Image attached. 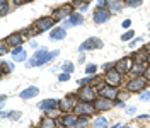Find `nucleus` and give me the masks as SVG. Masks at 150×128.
Segmentation results:
<instances>
[{
    "label": "nucleus",
    "mask_w": 150,
    "mask_h": 128,
    "mask_svg": "<svg viewBox=\"0 0 150 128\" xmlns=\"http://www.w3.org/2000/svg\"><path fill=\"white\" fill-rule=\"evenodd\" d=\"M77 97L80 101H85V102H94V101L99 97V91L94 87L92 84H89V85H80Z\"/></svg>",
    "instance_id": "f257e3e1"
},
{
    "label": "nucleus",
    "mask_w": 150,
    "mask_h": 128,
    "mask_svg": "<svg viewBox=\"0 0 150 128\" xmlns=\"http://www.w3.org/2000/svg\"><path fill=\"white\" fill-rule=\"evenodd\" d=\"M149 80L143 77V75H133L128 84H126V91L128 92H143L145 87H147Z\"/></svg>",
    "instance_id": "f03ea898"
},
{
    "label": "nucleus",
    "mask_w": 150,
    "mask_h": 128,
    "mask_svg": "<svg viewBox=\"0 0 150 128\" xmlns=\"http://www.w3.org/2000/svg\"><path fill=\"white\" fill-rule=\"evenodd\" d=\"M56 24V21L51 16H45V17H39L33 24V28H34V31H36L38 34H41V33H45V31H50V29H53Z\"/></svg>",
    "instance_id": "7ed1b4c3"
},
{
    "label": "nucleus",
    "mask_w": 150,
    "mask_h": 128,
    "mask_svg": "<svg viewBox=\"0 0 150 128\" xmlns=\"http://www.w3.org/2000/svg\"><path fill=\"white\" fill-rule=\"evenodd\" d=\"M74 12H75V10H74V5H72V4H65V5H62V7H58V9L53 10L51 17L55 19L56 22H58V21H63V19L70 17Z\"/></svg>",
    "instance_id": "20e7f679"
},
{
    "label": "nucleus",
    "mask_w": 150,
    "mask_h": 128,
    "mask_svg": "<svg viewBox=\"0 0 150 128\" xmlns=\"http://www.w3.org/2000/svg\"><path fill=\"white\" fill-rule=\"evenodd\" d=\"M74 113L77 116H92L94 113H96V106H94V102H85V101H79L77 102V106H75Z\"/></svg>",
    "instance_id": "39448f33"
},
{
    "label": "nucleus",
    "mask_w": 150,
    "mask_h": 128,
    "mask_svg": "<svg viewBox=\"0 0 150 128\" xmlns=\"http://www.w3.org/2000/svg\"><path fill=\"white\" fill-rule=\"evenodd\" d=\"M77 96H65L63 99H60V106L58 110L62 113H74L75 106H77Z\"/></svg>",
    "instance_id": "423d86ee"
},
{
    "label": "nucleus",
    "mask_w": 150,
    "mask_h": 128,
    "mask_svg": "<svg viewBox=\"0 0 150 128\" xmlns=\"http://www.w3.org/2000/svg\"><path fill=\"white\" fill-rule=\"evenodd\" d=\"M58 123L60 127H65V128H75L77 127V119L79 116L75 113H62V116H58Z\"/></svg>",
    "instance_id": "0eeeda50"
},
{
    "label": "nucleus",
    "mask_w": 150,
    "mask_h": 128,
    "mask_svg": "<svg viewBox=\"0 0 150 128\" xmlns=\"http://www.w3.org/2000/svg\"><path fill=\"white\" fill-rule=\"evenodd\" d=\"M104 80L108 85H112V87H118V85H121L123 82V75L116 68H112V70H108L106 75H104Z\"/></svg>",
    "instance_id": "6e6552de"
},
{
    "label": "nucleus",
    "mask_w": 150,
    "mask_h": 128,
    "mask_svg": "<svg viewBox=\"0 0 150 128\" xmlns=\"http://www.w3.org/2000/svg\"><path fill=\"white\" fill-rule=\"evenodd\" d=\"M133 63H135V62H133V58H131V56H125V58H121V60H118V62H116L114 68L121 73V75H126L128 72H131Z\"/></svg>",
    "instance_id": "1a4fd4ad"
},
{
    "label": "nucleus",
    "mask_w": 150,
    "mask_h": 128,
    "mask_svg": "<svg viewBox=\"0 0 150 128\" xmlns=\"http://www.w3.org/2000/svg\"><path fill=\"white\" fill-rule=\"evenodd\" d=\"M103 48V39L101 38H87L84 43L80 45V48H79V51H85V50H101Z\"/></svg>",
    "instance_id": "9d476101"
},
{
    "label": "nucleus",
    "mask_w": 150,
    "mask_h": 128,
    "mask_svg": "<svg viewBox=\"0 0 150 128\" xmlns=\"http://www.w3.org/2000/svg\"><path fill=\"white\" fill-rule=\"evenodd\" d=\"M109 19H111V9L109 7H104V9H96L92 21H94V24H104Z\"/></svg>",
    "instance_id": "9b49d317"
},
{
    "label": "nucleus",
    "mask_w": 150,
    "mask_h": 128,
    "mask_svg": "<svg viewBox=\"0 0 150 128\" xmlns=\"http://www.w3.org/2000/svg\"><path fill=\"white\" fill-rule=\"evenodd\" d=\"M26 39V36L19 31V33H12L9 36L5 38V41H7V45L10 46V50L12 48H17V46H22V41Z\"/></svg>",
    "instance_id": "f8f14e48"
},
{
    "label": "nucleus",
    "mask_w": 150,
    "mask_h": 128,
    "mask_svg": "<svg viewBox=\"0 0 150 128\" xmlns=\"http://www.w3.org/2000/svg\"><path fill=\"white\" fill-rule=\"evenodd\" d=\"M118 94H120V91H118L116 87H112V85H108V84L99 89V96H103L106 99H111V101L118 99Z\"/></svg>",
    "instance_id": "ddd939ff"
},
{
    "label": "nucleus",
    "mask_w": 150,
    "mask_h": 128,
    "mask_svg": "<svg viewBox=\"0 0 150 128\" xmlns=\"http://www.w3.org/2000/svg\"><path fill=\"white\" fill-rule=\"evenodd\" d=\"M94 106H96V111H108V110H111L112 106H114V101L111 99H106V97H103V96H99L97 99L94 101Z\"/></svg>",
    "instance_id": "4468645a"
},
{
    "label": "nucleus",
    "mask_w": 150,
    "mask_h": 128,
    "mask_svg": "<svg viewBox=\"0 0 150 128\" xmlns=\"http://www.w3.org/2000/svg\"><path fill=\"white\" fill-rule=\"evenodd\" d=\"M36 106L39 108V110H43V111L58 110V106H60V101H58V99H43V101H39Z\"/></svg>",
    "instance_id": "2eb2a0df"
},
{
    "label": "nucleus",
    "mask_w": 150,
    "mask_h": 128,
    "mask_svg": "<svg viewBox=\"0 0 150 128\" xmlns=\"http://www.w3.org/2000/svg\"><path fill=\"white\" fill-rule=\"evenodd\" d=\"M10 53H12V60H14V62H28V51L22 50V46L12 48Z\"/></svg>",
    "instance_id": "dca6fc26"
},
{
    "label": "nucleus",
    "mask_w": 150,
    "mask_h": 128,
    "mask_svg": "<svg viewBox=\"0 0 150 128\" xmlns=\"http://www.w3.org/2000/svg\"><path fill=\"white\" fill-rule=\"evenodd\" d=\"M65 38H67V29L63 28V26L53 28L51 33H50V39H51V41H62V39H65Z\"/></svg>",
    "instance_id": "f3484780"
},
{
    "label": "nucleus",
    "mask_w": 150,
    "mask_h": 128,
    "mask_svg": "<svg viewBox=\"0 0 150 128\" xmlns=\"http://www.w3.org/2000/svg\"><path fill=\"white\" fill-rule=\"evenodd\" d=\"M38 94H39V87H36V85H29V87H26L19 96H21L22 99H33V97H36Z\"/></svg>",
    "instance_id": "a211bd4d"
},
{
    "label": "nucleus",
    "mask_w": 150,
    "mask_h": 128,
    "mask_svg": "<svg viewBox=\"0 0 150 128\" xmlns=\"http://www.w3.org/2000/svg\"><path fill=\"white\" fill-rule=\"evenodd\" d=\"M56 121L58 119L53 118V116H45L39 121V128H56Z\"/></svg>",
    "instance_id": "6ab92c4d"
},
{
    "label": "nucleus",
    "mask_w": 150,
    "mask_h": 128,
    "mask_svg": "<svg viewBox=\"0 0 150 128\" xmlns=\"http://www.w3.org/2000/svg\"><path fill=\"white\" fill-rule=\"evenodd\" d=\"M108 7L112 12H121L125 7V0H108Z\"/></svg>",
    "instance_id": "aec40b11"
},
{
    "label": "nucleus",
    "mask_w": 150,
    "mask_h": 128,
    "mask_svg": "<svg viewBox=\"0 0 150 128\" xmlns=\"http://www.w3.org/2000/svg\"><path fill=\"white\" fill-rule=\"evenodd\" d=\"M68 22H70L72 26H82V24H84V16H82L80 12H74V14L68 17Z\"/></svg>",
    "instance_id": "412c9836"
},
{
    "label": "nucleus",
    "mask_w": 150,
    "mask_h": 128,
    "mask_svg": "<svg viewBox=\"0 0 150 128\" xmlns=\"http://www.w3.org/2000/svg\"><path fill=\"white\" fill-rule=\"evenodd\" d=\"M94 128H109V119L104 116L94 118Z\"/></svg>",
    "instance_id": "4be33fe9"
},
{
    "label": "nucleus",
    "mask_w": 150,
    "mask_h": 128,
    "mask_svg": "<svg viewBox=\"0 0 150 128\" xmlns=\"http://www.w3.org/2000/svg\"><path fill=\"white\" fill-rule=\"evenodd\" d=\"M145 68H147V65L145 63H133V67H131V73H133V75H143Z\"/></svg>",
    "instance_id": "5701e85b"
},
{
    "label": "nucleus",
    "mask_w": 150,
    "mask_h": 128,
    "mask_svg": "<svg viewBox=\"0 0 150 128\" xmlns=\"http://www.w3.org/2000/svg\"><path fill=\"white\" fill-rule=\"evenodd\" d=\"M0 65H2V75H4V77L14 72V67H16L14 63H9V62H2Z\"/></svg>",
    "instance_id": "b1692460"
},
{
    "label": "nucleus",
    "mask_w": 150,
    "mask_h": 128,
    "mask_svg": "<svg viewBox=\"0 0 150 128\" xmlns=\"http://www.w3.org/2000/svg\"><path fill=\"white\" fill-rule=\"evenodd\" d=\"M62 70H63V72H67V73H74L75 65L72 63V62H63V63H62Z\"/></svg>",
    "instance_id": "393cba45"
},
{
    "label": "nucleus",
    "mask_w": 150,
    "mask_h": 128,
    "mask_svg": "<svg viewBox=\"0 0 150 128\" xmlns=\"http://www.w3.org/2000/svg\"><path fill=\"white\" fill-rule=\"evenodd\" d=\"M133 38H135V31L128 29V31H126L125 34H121V41H128V43H130V41L133 39Z\"/></svg>",
    "instance_id": "a878e982"
},
{
    "label": "nucleus",
    "mask_w": 150,
    "mask_h": 128,
    "mask_svg": "<svg viewBox=\"0 0 150 128\" xmlns=\"http://www.w3.org/2000/svg\"><path fill=\"white\" fill-rule=\"evenodd\" d=\"M89 119H91V116H85V114H82V116H79V119H77V127H85L87 123H89Z\"/></svg>",
    "instance_id": "bb28decb"
},
{
    "label": "nucleus",
    "mask_w": 150,
    "mask_h": 128,
    "mask_svg": "<svg viewBox=\"0 0 150 128\" xmlns=\"http://www.w3.org/2000/svg\"><path fill=\"white\" fill-rule=\"evenodd\" d=\"M94 77L96 75H87L84 79H79V85H89L91 82H94Z\"/></svg>",
    "instance_id": "cd10ccee"
},
{
    "label": "nucleus",
    "mask_w": 150,
    "mask_h": 128,
    "mask_svg": "<svg viewBox=\"0 0 150 128\" xmlns=\"http://www.w3.org/2000/svg\"><path fill=\"white\" fill-rule=\"evenodd\" d=\"M96 72H97V65L96 63H89L85 67V73L87 75H96Z\"/></svg>",
    "instance_id": "c85d7f7f"
},
{
    "label": "nucleus",
    "mask_w": 150,
    "mask_h": 128,
    "mask_svg": "<svg viewBox=\"0 0 150 128\" xmlns=\"http://www.w3.org/2000/svg\"><path fill=\"white\" fill-rule=\"evenodd\" d=\"M0 10H2V12H0V14H2V17H5V16L10 12V4L7 2V0H5V2H2V9H0Z\"/></svg>",
    "instance_id": "c756f323"
},
{
    "label": "nucleus",
    "mask_w": 150,
    "mask_h": 128,
    "mask_svg": "<svg viewBox=\"0 0 150 128\" xmlns=\"http://www.w3.org/2000/svg\"><path fill=\"white\" fill-rule=\"evenodd\" d=\"M10 51V46L7 45V41H5V39H2V41H0V53H2V55H5V53H9Z\"/></svg>",
    "instance_id": "7c9ffc66"
},
{
    "label": "nucleus",
    "mask_w": 150,
    "mask_h": 128,
    "mask_svg": "<svg viewBox=\"0 0 150 128\" xmlns=\"http://www.w3.org/2000/svg\"><path fill=\"white\" fill-rule=\"evenodd\" d=\"M9 118L12 121H19V119L22 118V113L21 111H9Z\"/></svg>",
    "instance_id": "2f4dec72"
},
{
    "label": "nucleus",
    "mask_w": 150,
    "mask_h": 128,
    "mask_svg": "<svg viewBox=\"0 0 150 128\" xmlns=\"http://www.w3.org/2000/svg\"><path fill=\"white\" fill-rule=\"evenodd\" d=\"M142 2L143 0H125V5H128V7H140Z\"/></svg>",
    "instance_id": "473e14b6"
},
{
    "label": "nucleus",
    "mask_w": 150,
    "mask_h": 128,
    "mask_svg": "<svg viewBox=\"0 0 150 128\" xmlns=\"http://www.w3.org/2000/svg\"><path fill=\"white\" fill-rule=\"evenodd\" d=\"M70 75H72V73H67V72L60 73V75H58V80H60V82H68V80H70Z\"/></svg>",
    "instance_id": "72a5a7b5"
},
{
    "label": "nucleus",
    "mask_w": 150,
    "mask_h": 128,
    "mask_svg": "<svg viewBox=\"0 0 150 128\" xmlns=\"http://www.w3.org/2000/svg\"><path fill=\"white\" fill-rule=\"evenodd\" d=\"M130 94H131V92H128V91H120V94H118V99H120V101H126V99H128V97H130Z\"/></svg>",
    "instance_id": "f704fd0d"
},
{
    "label": "nucleus",
    "mask_w": 150,
    "mask_h": 128,
    "mask_svg": "<svg viewBox=\"0 0 150 128\" xmlns=\"http://www.w3.org/2000/svg\"><path fill=\"white\" fill-rule=\"evenodd\" d=\"M142 41H143L142 38H133V39H131V41L128 43V45H130V48H133L135 45H138V43H142Z\"/></svg>",
    "instance_id": "c9c22d12"
},
{
    "label": "nucleus",
    "mask_w": 150,
    "mask_h": 128,
    "mask_svg": "<svg viewBox=\"0 0 150 128\" xmlns=\"http://www.w3.org/2000/svg\"><path fill=\"white\" fill-rule=\"evenodd\" d=\"M140 101H150V91L149 92H142L140 94Z\"/></svg>",
    "instance_id": "e433bc0d"
},
{
    "label": "nucleus",
    "mask_w": 150,
    "mask_h": 128,
    "mask_svg": "<svg viewBox=\"0 0 150 128\" xmlns=\"http://www.w3.org/2000/svg\"><path fill=\"white\" fill-rule=\"evenodd\" d=\"M108 7V0H97V9H104Z\"/></svg>",
    "instance_id": "4c0bfd02"
},
{
    "label": "nucleus",
    "mask_w": 150,
    "mask_h": 128,
    "mask_svg": "<svg viewBox=\"0 0 150 128\" xmlns=\"http://www.w3.org/2000/svg\"><path fill=\"white\" fill-rule=\"evenodd\" d=\"M143 77L150 82V65H147V68H145V72H143Z\"/></svg>",
    "instance_id": "58836bf2"
},
{
    "label": "nucleus",
    "mask_w": 150,
    "mask_h": 128,
    "mask_svg": "<svg viewBox=\"0 0 150 128\" xmlns=\"http://www.w3.org/2000/svg\"><path fill=\"white\" fill-rule=\"evenodd\" d=\"M114 106H120V108H126V102H125V101L116 99V101H114Z\"/></svg>",
    "instance_id": "ea45409f"
},
{
    "label": "nucleus",
    "mask_w": 150,
    "mask_h": 128,
    "mask_svg": "<svg viewBox=\"0 0 150 128\" xmlns=\"http://www.w3.org/2000/svg\"><path fill=\"white\" fill-rule=\"evenodd\" d=\"M123 28L125 29H130V26H131V21L130 19H125V21H123V24H121Z\"/></svg>",
    "instance_id": "a19ab883"
},
{
    "label": "nucleus",
    "mask_w": 150,
    "mask_h": 128,
    "mask_svg": "<svg viewBox=\"0 0 150 128\" xmlns=\"http://www.w3.org/2000/svg\"><path fill=\"white\" fill-rule=\"evenodd\" d=\"M87 9H89V4H82V5H80V7H79V9H77V10H79V12L82 14V12H85V10H87Z\"/></svg>",
    "instance_id": "79ce46f5"
},
{
    "label": "nucleus",
    "mask_w": 150,
    "mask_h": 128,
    "mask_svg": "<svg viewBox=\"0 0 150 128\" xmlns=\"http://www.w3.org/2000/svg\"><path fill=\"white\" fill-rule=\"evenodd\" d=\"M126 113H128V114H135V113H137V106H130V108H126Z\"/></svg>",
    "instance_id": "37998d69"
},
{
    "label": "nucleus",
    "mask_w": 150,
    "mask_h": 128,
    "mask_svg": "<svg viewBox=\"0 0 150 128\" xmlns=\"http://www.w3.org/2000/svg\"><path fill=\"white\" fill-rule=\"evenodd\" d=\"M137 119H142V121H145V119H150V114H140Z\"/></svg>",
    "instance_id": "c03bdc74"
},
{
    "label": "nucleus",
    "mask_w": 150,
    "mask_h": 128,
    "mask_svg": "<svg viewBox=\"0 0 150 128\" xmlns=\"http://www.w3.org/2000/svg\"><path fill=\"white\" fill-rule=\"evenodd\" d=\"M12 4H14V5H16V7H17V5H22V4H24V2H22V0H12Z\"/></svg>",
    "instance_id": "a18cd8bd"
},
{
    "label": "nucleus",
    "mask_w": 150,
    "mask_h": 128,
    "mask_svg": "<svg viewBox=\"0 0 150 128\" xmlns=\"http://www.w3.org/2000/svg\"><path fill=\"white\" fill-rule=\"evenodd\" d=\"M0 116H2V118H9V113H7V111H2Z\"/></svg>",
    "instance_id": "49530a36"
},
{
    "label": "nucleus",
    "mask_w": 150,
    "mask_h": 128,
    "mask_svg": "<svg viewBox=\"0 0 150 128\" xmlns=\"http://www.w3.org/2000/svg\"><path fill=\"white\" fill-rule=\"evenodd\" d=\"M79 62H80V63L85 62V55H79Z\"/></svg>",
    "instance_id": "de8ad7c7"
},
{
    "label": "nucleus",
    "mask_w": 150,
    "mask_h": 128,
    "mask_svg": "<svg viewBox=\"0 0 150 128\" xmlns=\"http://www.w3.org/2000/svg\"><path fill=\"white\" fill-rule=\"evenodd\" d=\"M0 101H2V104H4V102L7 101V96H5V94H2V97H0Z\"/></svg>",
    "instance_id": "09e8293b"
},
{
    "label": "nucleus",
    "mask_w": 150,
    "mask_h": 128,
    "mask_svg": "<svg viewBox=\"0 0 150 128\" xmlns=\"http://www.w3.org/2000/svg\"><path fill=\"white\" fill-rule=\"evenodd\" d=\"M29 45L33 46V48H38V43H36V41H34V39H33V41H31V43H29Z\"/></svg>",
    "instance_id": "8fccbe9b"
},
{
    "label": "nucleus",
    "mask_w": 150,
    "mask_h": 128,
    "mask_svg": "<svg viewBox=\"0 0 150 128\" xmlns=\"http://www.w3.org/2000/svg\"><path fill=\"white\" fill-rule=\"evenodd\" d=\"M120 128H131V127H130V125H121Z\"/></svg>",
    "instance_id": "3c124183"
},
{
    "label": "nucleus",
    "mask_w": 150,
    "mask_h": 128,
    "mask_svg": "<svg viewBox=\"0 0 150 128\" xmlns=\"http://www.w3.org/2000/svg\"><path fill=\"white\" fill-rule=\"evenodd\" d=\"M147 65H150V53H149V58H147Z\"/></svg>",
    "instance_id": "603ef678"
},
{
    "label": "nucleus",
    "mask_w": 150,
    "mask_h": 128,
    "mask_svg": "<svg viewBox=\"0 0 150 128\" xmlns=\"http://www.w3.org/2000/svg\"><path fill=\"white\" fill-rule=\"evenodd\" d=\"M120 127H121V125H112L111 128H120Z\"/></svg>",
    "instance_id": "864d4df0"
},
{
    "label": "nucleus",
    "mask_w": 150,
    "mask_h": 128,
    "mask_svg": "<svg viewBox=\"0 0 150 128\" xmlns=\"http://www.w3.org/2000/svg\"><path fill=\"white\" fill-rule=\"evenodd\" d=\"M85 4H91V2H92V0H84Z\"/></svg>",
    "instance_id": "5fc2aeb1"
},
{
    "label": "nucleus",
    "mask_w": 150,
    "mask_h": 128,
    "mask_svg": "<svg viewBox=\"0 0 150 128\" xmlns=\"http://www.w3.org/2000/svg\"><path fill=\"white\" fill-rule=\"evenodd\" d=\"M22 2H24V4H26V2H33V0H22Z\"/></svg>",
    "instance_id": "6e6d98bb"
},
{
    "label": "nucleus",
    "mask_w": 150,
    "mask_h": 128,
    "mask_svg": "<svg viewBox=\"0 0 150 128\" xmlns=\"http://www.w3.org/2000/svg\"><path fill=\"white\" fill-rule=\"evenodd\" d=\"M56 128H65V127H56Z\"/></svg>",
    "instance_id": "4d7b16f0"
},
{
    "label": "nucleus",
    "mask_w": 150,
    "mask_h": 128,
    "mask_svg": "<svg viewBox=\"0 0 150 128\" xmlns=\"http://www.w3.org/2000/svg\"><path fill=\"white\" fill-rule=\"evenodd\" d=\"M149 31H150V24H149Z\"/></svg>",
    "instance_id": "13d9d810"
},
{
    "label": "nucleus",
    "mask_w": 150,
    "mask_h": 128,
    "mask_svg": "<svg viewBox=\"0 0 150 128\" xmlns=\"http://www.w3.org/2000/svg\"><path fill=\"white\" fill-rule=\"evenodd\" d=\"M75 128H80V127H75Z\"/></svg>",
    "instance_id": "bf43d9fd"
},
{
    "label": "nucleus",
    "mask_w": 150,
    "mask_h": 128,
    "mask_svg": "<svg viewBox=\"0 0 150 128\" xmlns=\"http://www.w3.org/2000/svg\"><path fill=\"white\" fill-rule=\"evenodd\" d=\"M2 2H5V0H2Z\"/></svg>",
    "instance_id": "052dcab7"
}]
</instances>
